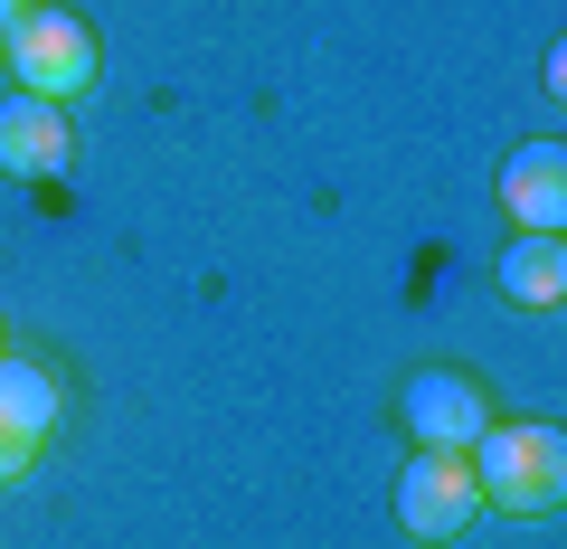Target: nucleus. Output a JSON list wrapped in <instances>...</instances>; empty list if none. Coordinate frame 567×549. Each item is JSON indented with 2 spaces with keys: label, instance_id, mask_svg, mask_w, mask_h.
I'll list each match as a JSON object with an SVG mask.
<instances>
[{
  "label": "nucleus",
  "instance_id": "nucleus-1",
  "mask_svg": "<svg viewBox=\"0 0 567 549\" xmlns=\"http://www.w3.org/2000/svg\"><path fill=\"white\" fill-rule=\"evenodd\" d=\"M473 484H483V511L539 521V511L567 502V436L548 417H492L473 436Z\"/></svg>",
  "mask_w": 567,
  "mask_h": 549
},
{
  "label": "nucleus",
  "instance_id": "nucleus-2",
  "mask_svg": "<svg viewBox=\"0 0 567 549\" xmlns=\"http://www.w3.org/2000/svg\"><path fill=\"white\" fill-rule=\"evenodd\" d=\"M10 77H20V95H48V104H66V95H85L95 85V67H104V48H95V29L76 20V10H29L20 29H10Z\"/></svg>",
  "mask_w": 567,
  "mask_h": 549
},
{
  "label": "nucleus",
  "instance_id": "nucleus-3",
  "mask_svg": "<svg viewBox=\"0 0 567 549\" xmlns=\"http://www.w3.org/2000/svg\"><path fill=\"white\" fill-rule=\"evenodd\" d=\"M473 511H483L473 455L416 446V465L398 474V530H406V540H454V530H473Z\"/></svg>",
  "mask_w": 567,
  "mask_h": 549
},
{
  "label": "nucleus",
  "instance_id": "nucleus-4",
  "mask_svg": "<svg viewBox=\"0 0 567 549\" xmlns=\"http://www.w3.org/2000/svg\"><path fill=\"white\" fill-rule=\"evenodd\" d=\"M58 436V369L0 350V484H20Z\"/></svg>",
  "mask_w": 567,
  "mask_h": 549
},
{
  "label": "nucleus",
  "instance_id": "nucleus-5",
  "mask_svg": "<svg viewBox=\"0 0 567 549\" xmlns=\"http://www.w3.org/2000/svg\"><path fill=\"white\" fill-rule=\"evenodd\" d=\"M398 417H406V436H416V446L473 455V436L492 427V398H483V379H464V369H416V379H406V398H398Z\"/></svg>",
  "mask_w": 567,
  "mask_h": 549
},
{
  "label": "nucleus",
  "instance_id": "nucleus-6",
  "mask_svg": "<svg viewBox=\"0 0 567 549\" xmlns=\"http://www.w3.org/2000/svg\"><path fill=\"white\" fill-rule=\"evenodd\" d=\"M66 152H76V133H66V104H48V95H0V171L10 181H58L66 171Z\"/></svg>",
  "mask_w": 567,
  "mask_h": 549
},
{
  "label": "nucleus",
  "instance_id": "nucleus-7",
  "mask_svg": "<svg viewBox=\"0 0 567 549\" xmlns=\"http://www.w3.org/2000/svg\"><path fill=\"white\" fill-rule=\"evenodd\" d=\"M502 209L520 218V237H558L567 227V143L558 133H539V143H520L502 162Z\"/></svg>",
  "mask_w": 567,
  "mask_h": 549
},
{
  "label": "nucleus",
  "instance_id": "nucleus-8",
  "mask_svg": "<svg viewBox=\"0 0 567 549\" xmlns=\"http://www.w3.org/2000/svg\"><path fill=\"white\" fill-rule=\"evenodd\" d=\"M502 294L520 313H558L567 304V227H558V237H520V246H511V256H502Z\"/></svg>",
  "mask_w": 567,
  "mask_h": 549
},
{
  "label": "nucleus",
  "instance_id": "nucleus-9",
  "mask_svg": "<svg viewBox=\"0 0 567 549\" xmlns=\"http://www.w3.org/2000/svg\"><path fill=\"white\" fill-rule=\"evenodd\" d=\"M29 10H39V0H0V48H10V29H20Z\"/></svg>",
  "mask_w": 567,
  "mask_h": 549
},
{
  "label": "nucleus",
  "instance_id": "nucleus-10",
  "mask_svg": "<svg viewBox=\"0 0 567 549\" xmlns=\"http://www.w3.org/2000/svg\"><path fill=\"white\" fill-rule=\"evenodd\" d=\"M0 350H10V342H0Z\"/></svg>",
  "mask_w": 567,
  "mask_h": 549
}]
</instances>
